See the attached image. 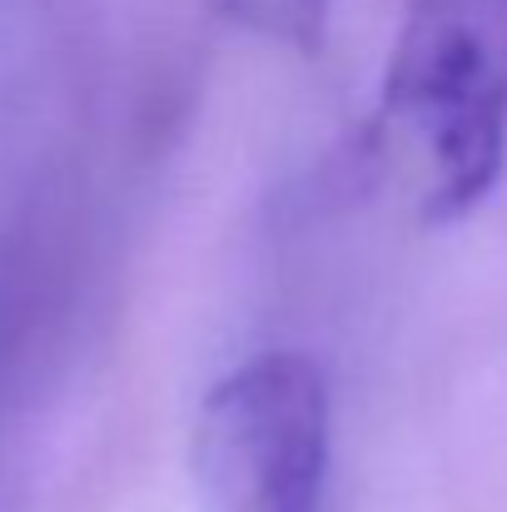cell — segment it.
Here are the masks:
<instances>
[{
  "label": "cell",
  "mask_w": 507,
  "mask_h": 512,
  "mask_svg": "<svg viewBox=\"0 0 507 512\" xmlns=\"http://www.w3.org/2000/svg\"><path fill=\"white\" fill-rule=\"evenodd\" d=\"M378 120L428 224L478 214L507 170V0H408Z\"/></svg>",
  "instance_id": "obj_1"
},
{
  "label": "cell",
  "mask_w": 507,
  "mask_h": 512,
  "mask_svg": "<svg viewBox=\"0 0 507 512\" xmlns=\"http://www.w3.org/2000/svg\"><path fill=\"white\" fill-rule=\"evenodd\" d=\"M334 468V393L319 358L264 348L199 398L189 483L199 512H319Z\"/></svg>",
  "instance_id": "obj_2"
},
{
  "label": "cell",
  "mask_w": 507,
  "mask_h": 512,
  "mask_svg": "<svg viewBox=\"0 0 507 512\" xmlns=\"http://www.w3.org/2000/svg\"><path fill=\"white\" fill-rule=\"evenodd\" d=\"M214 10L244 35L319 60L334 25V0H214Z\"/></svg>",
  "instance_id": "obj_3"
}]
</instances>
